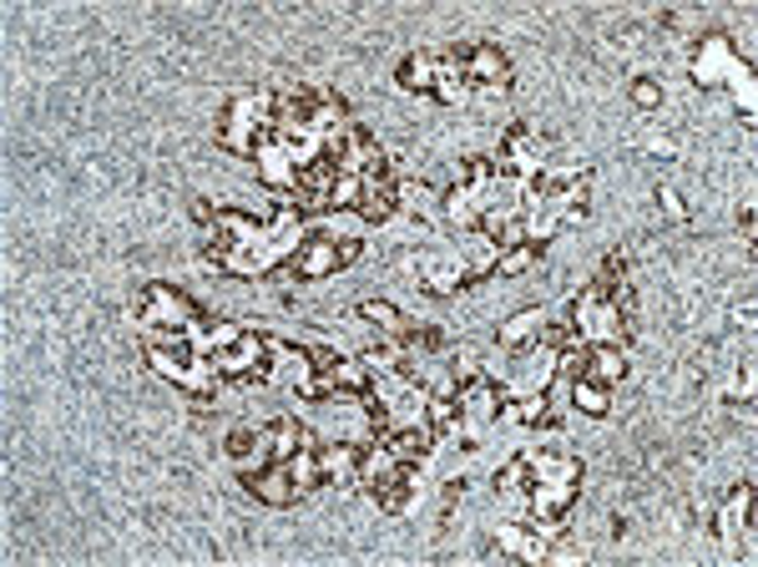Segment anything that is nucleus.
Here are the masks:
<instances>
[{
    "label": "nucleus",
    "mask_w": 758,
    "mask_h": 567,
    "mask_svg": "<svg viewBox=\"0 0 758 567\" xmlns=\"http://www.w3.org/2000/svg\"><path fill=\"white\" fill-rule=\"evenodd\" d=\"M263 143H273V92H233L223 122H218V147L238 157H259Z\"/></svg>",
    "instance_id": "1"
},
{
    "label": "nucleus",
    "mask_w": 758,
    "mask_h": 567,
    "mask_svg": "<svg viewBox=\"0 0 758 567\" xmlns=\"http://www.w3.org/2000/svg\"><path fill=\"white\" fill-rule=\"evenodd\" d=\"M202 319V304L192 294H182L178 284H147L143 300H137V325L143 329H188Z\"/></svg>",
    "instance_id": "2"
},
{
    "label": "nucleus",
    "mask_w": 758,
    "mask_h": 567,
    "mask_svg": "<svg viewBox=\"0 0 758 567\" xmlns=\"http://www.w3.org/2000/svg\"><path fill=\"white\" fill-rule=\"evenodd\" d=\"M223 386H273L269 380V350H263V335L243 329V339H233L228 350L213 355Z\"/></svg>",
    "instance_id": "3"
},
{
    "label": "nucleus",
    "mask_w": 758,
    "mask_h": 567,
    "mask_svg": "<svg viewBox=\"0 0 758 567\" xmlns=\"http://www.w3.org/2000/svg\"><path fill=\"white\" fill-rule=\"evenodd\" d=\"M455 400H461L465 431H481V426H491L501 416V406H506V386H501L496 375L475 370V375H461V380H455Z\"/></svg>",
    "instance_id": "4"
},
{
    "label": "nucleus",
    "mask_w": 758,
    "mask_h": 567,
    "mask_svg": "<svg viewBox=\"0 0 758 567\" xmlns=\"http://www.w3.org/2000/svg\"><path fill=\"white\" fill-rule=\"evenodd\" d=\"M465 82L475 86V97H506L510 92V61L501 46H491V41H471L465 46Z\"/></svg>",
    "instance_id": "5"
},
{
    "label": "nucleus",
    "mask_w": 758,
    "mask_h": 567,
    "mask_svg": "<svg viewBox=\"0 0 758 567\" xmlns=\"http://www.w3.org/2000/svg\"><path fill=\"white\" fill-rule=\"evenodd\" d=\"M738 61H744V56L734 51V36H723V31H708V36H698V46H693V61H687V72H693V82H698V86H723Z\"/></svg>",
    "instance_id": "6"
},
{
    "label": "nucleus",
    "mask_w": 758,
    "mask_h": 567,
    "mask_svg": "<svg viewBox=\"0 0 758 567\" xmlns=\"http://www.w3.org/2000/svg\"><path fill=\"white\" fill-rule=\"evenodd\" d=\"M748 527H754V486H734V492L723 496V507H718V543H723V557H738L744 553V537Z\"/></svg>",
    "instance_id": "7"
},
{
    "label": "nucleus",
    "mask_w": 758,
    "mask_h": 567,
    "mask_svg": "<svg viewBox=\"0 0 758 567\" xmlns=\"http://www.w3.org/2000/svg\"><path fill=\"white\" fill-rule=\"evenodd\" d=\"M284 274L298 279V284H319V279L339 274V239H329V233L304 239V249H298V254L284 264Z\"/></svg>",
    "instance_id": "8"
},
{
    "label": "nucleus",
    "mask_w": 758,
    "mask_h": 567,
    "mask_svg": "<svg viewBox=\"0 0 758 567\" xmlns=\"http://www.w3.org/2000/svg\"><path fill=\"white\" fill-rule=\"evenodd\" d=\"M243 486H249V496L253 502H263V507H294L298 496V486H294V476H288V466L284 461H269V466H253V471H243Z\"/></svg>",
    "instance_id": "9"
},
{
    "label": "nucleus",
    "mask_w": 758,
    "mask_h": 567,
    "mask_svg": "<svg viewBox=\"0 0 758 567\" xmlns=\"http://www.w3.org/2000/svg\"><path fill=\"white\" fill-rule=\"evenodd\" d=\"M404 461H394V451L379 441V435H369L365 447H359V486H365L369 496H379V492H390L394 482L404 476Z\"/></svg>",
    "instance_id": "10"
},
{
    "label": "nucleus",
    "mask_w": 758,
    "mask_h": 567,
    "mask_svg": "<svg viewBox=\"0 0 758 567\" xmlns=\"http://www.w3.org/2000/svg\"><path fill=\"white\" fill-rule=\"evenodd\" d=\"M592 172H567V178L551 188V198H546V208L561 218V229H577V223H587V213H592Z\"/></svg>",
    "instance_id": "11"
},
{
    "label": "nucleus",
    "mask_w": 758,
    "mask_h": 567,
    "mask_svg": "<svg viewBox=\"0 0 758 567\" xmlns=\"http://www.w3.org/2000/svg\"><path fill=\"white\" fill-rule=\"evenodd\" d=\"M581 496V476H561V482H531L526 486V507L536 522H561L571 502Z\"/></svg>",
    "instance_id": "12"
},
{
    "label": "nucleus",
    "mask_w": 758,
    "mask_h": 567,
    "mask_svg": "<svg viewBox=\"0 0 758 567\" xmlns=\"http://www.w3.org/2000/svg\"><path fill=\"white\" fill-rule=\"evenodd\" d=\"M253 162H259V182L269 188V193H298V162H294V153H288L278 137H273V143H263Z\"/></svg>",
    "instance_id": "13"
},
{
    "label": "nucleus",
    "mask_w": 758,
    "mask_h": 567,
    "mask_svg": "<svg viewBox=\"0 0 758 567\" xmlns=\"http://www.w3.org/2000/svg\"><path fill=\"white\" fill-rule=\"evenodd\" d=\"M491 198H496V193H471V188H461V182H455V188H445V193H440V218H445L451 229H461V233H475V229H481V213L491 208Z\"/></svg>",
    "instance_id": "14"
},
{
    "label": "nucleus",
    "mask_w": 758,
    "mask_h": 567,
    "mask_svg": "<svg viewBox=\"0 0 758 567\" xmlns=\"http://www.w3.org/2000/svg\"><path fill=\"white\" fill-rule=\"evenodd\" d=\"M541 329H546V309H541V304H531V309H516L510 319H501V325H496V345H501V350H510V355H522V350H531L536 339H541Z\"/></svg>",
    "instance_id": "15"
},
{
    "label": "nucleus",
    "mask_w": 758,
    "mask_h": 567,
    "mask_svg": "<svg viewBox=\"0 0 758 567\" xmlns=\"http://www.w3.org/2000/svg\"><path fill=\"white\" fill-rule=\"evenodd\" d=\"M379 441L394 451V461H404V466H420V461H430V451H435L440 435L430 431V421H410V426H394V431L379 435Z\"/></svg>",
    "instance_id": "16"
},
{
    "label": "nucleus",
    "mask_w": 758,
    "mask_h": 567,
    "mask_svg": "<svg viewBox=\"0 0 758 567\" xmlns=\"http://www.w3.org/2000/svg\"><path fill=\"white\" fill-rule=\"evenodd\" d=\"M415 269H420V290L435 294V300H451V294H461L465 284H471L465 264H455V259H435V254H425V259H415Z\"/></svg>",
    "instance_id": "17"
},
{
    "label": "nucleus",
    "mask_w": 758,
    "mask_h": 567,
    "mask_svg": "<svg viewBox=\"0 0 758 567\" xmlns=\"http://www.w3.org/2000/svg\"><path fill=\"white\" fill-rule=\"evenodd\" d=\"M263 350H269V380L278 386H298L314 365H308V345H284V339H269L263 335Z\"/></svg>",
    "instance_id": "18"
},
{
    "label": "nucleus",
    "mask_w": 758,
    "mask_h": 567,
    "mask_svg": "<svg viewBox=\"0 0 758 567\" xmlns=\"http://www.w3.org/2000/svg\"><path fill=\"white\" fill-rule=\"evenodd\" d=\"M233 339H243V325H238V319H218V314H202L198 325H188V345H192L198 355H208V360H213L218 350H228Z\"/></svg>",
    "instance_id": "19"
},
{
    "label": "nucleus",
    "mask_w": 758,
    "mask_h": 567,
    "mask_svg": "<svg viewBox=\"0 0 758 567\" xmlns=\"http://www.w3.org/2000/svg\"><path fill=\"white\" fill-rule=\"evenodd\" d=\"M496 547L510 557H522V563H546V553H551V543H546L541 532L531 527V522H506V527H496Z\"/></svg>",
    "instance_id": "20"
},
{
    "label": "nucleus",
    "mask_w": 758,
    "mask_h": 567,
    "mask_svg": "<svg viewBox=\"0 0 758 567\" xmlns=\"http://www.w3.org/2000/svg\"><path fill=\"white\" fill-rule=\"evenodd\" d=\"M319 456H324V486H339V492L359 486V447L334 441V447H319Z\"/></svg>",
    "instance_id": "21"
},
{
    "label": "nucleus",
    "mask_w": 758,
    "mask_h": 567,
    "mask_svg": "<svg viewBox=\"0 0 758 567\" xmlns=\"http://www.w3.org/2000/svg\"><path fill=\"white\" fill-rule=\"evenodd\" d=\"M365 223H390L394 213H400V203H394V178H365V198H359L355 208Z\"/></svg>",
    "instance_id": "22"
},
{
    "label": "nucleus",
    "mask_w": 758,
    "mask_h": 567,
    "mask_svg": "<svg viewBox=\"0 0 758 567\" xmlns=\"http://www.w3.org/2000/svg\"><path fill=\"white\" fill-rule=\"evenodd\" d=\"M526 461H531V482H561V476H581V461L567 456V451L551 447H522Z\"/></svg>",
    "instance_id": "23"
},
{
    "label": "nucleus",
    "mask_w": 758,
    "mask_h": 567,
    "mask_svg": "<svg viewBox=\"0 0 758 567\" xmlns=\"http://www.w3.org/2000/svg\"><path fill=\"white\" fill-rule=\"evenodd\" d=\"M394 203H400V213L440 218V193L425 178H394Z\"/></svg>",
    "instance_id": "24"
},
{
    "label": "nucleus",
    "mask_w": 758,
    "mask_h": 567,
    "mask_svg": "<svg viewBox=\"0 0 758 567\" xmlns=\"http://www.w3.org/2000/svg\"><path fill=\"white\" fill-rule=\"evenodd\" d=\"M263 441H269V461H288L308 441V431L298 426V416H273V421L263 426Z\"/></svg>",
    "instance_id": "25"
},
{
    "label": "nucleus",
    "mask_w": 758,
    "mask_h": 567,
    "mask_svg": "<svg viewBox=\"0 0 758 567\" xmlns=\"http://www.w3.org/2000/svg\"><path fill=\"white\" fill-rule=\"evenodd\" d=\"M425 421H430V431H435V435H461L465 431V416H461V400H455V390H430Z\"/></svg>",
    "instance_id": "26"
},
{
    "label": "nucleus",
    "mask_w": 758,
    "mask_h": 567,
    "mask_svg": "<svg viewBox=\"0 0 758 567\" xmlns=\"http://www.w3.org/2000/svg\"><path fill=\"white\" fill-rule=\"evenodd\" d=\"M435 76H440L435 51H410V56L400 61V72H394V82H400L404 92H425V97H430V86H435Z\"/></svg>",
    "instance_id": "27"
},
{
    "label": "nucleus",
    "mask_w": 758,
    "mask_h": 567,
    "mask_svg": "<svg viewBox=\"0 0 758 567\" xmlns=\"http://www.w3.org/2000/svg\"><path fill=\"white\" fill-rule=\"evenodd\" d=\"M284 466H288V476H294L298 492H314V486H324V456H319V441H314V435H308V441L284 461Z\"/></svg>",
    "instance_id": "28"
},
{
    "label": "nucleus",
    "mask_w": 758,
    "mask_h": 567,
    "mask_svg": "<svg viewBox=\"0 0 758 567\" xmlns=\"http://www.w3.org/2000/svg\"><path fill=\"white\" fill-rule=\"evenodd\" d=\"M355 314L365 319V325L379 329V339H404V335H410V319H404V314L394 309L390 300H365Z\"/></svg>",
    "instance_id": "29"
},
{
    "label": "nucleus",
    "mask_w": 758,
    "mask_h": 567,
    "mask_svg": "<svg viewBox=\"0 0 758 567\" xmlns=\"http://www.w3.org/2000/svg\"><path fill=\"white\" fill-rule=\"evenodd\" d=\"M329 380H334V396H349V400L369 396V386H375V375L365 370V360H359V355H355V360H344V355H339V360L329 365Z\"/></svg>",
    "instance_id": "30"
},
{
    "label": "nucleus",
    "mask_w": 758,
    "mask_h": 567,
    "mask_svg": "<svg viewBox=\"0 0 758 567\" xmlns=\"http://www.w3.org/2000/svg\"><path fill=\"white\" fill-rule=\"evenodd\" d=\"M728 97H734V107L744 112V122L758 117V76H754V61H738L734 72H728Z\"/></svg>",
    "instance_id": "31"
},
{
    "label": "nucleus",
    "mask_w": 758,
    "mask_h": 567,
    "mask_svg": "<svg viewBox=\"0 0 758 567\" xmlns=\"http://www.w3.org/2000/svg\"><path fill=\"white\" fill-rule=\"evenodd\" d=\"M587 375L602 380V386H617V380L628 375V350H617V345H587Z\"/></svg>",
    "instance_id": "32"
},
{
    "label": "nucleus",
    "mask_w": 758,
    "mask_h": 567,
    "mask_svg": "<svg viewBox=\"0 0 758 567\" xmlns=\"http://www.w3.org/2000/svg\"><path fill=\"white\" fill-rule=\"evenodd\" d=\"M571 406H577L581 416H607L612 411V386H602L592 375H581V380H571Z\"/></svg>",
    "instance_id": "33"
},
{
    "label": "nucleus",
    "mask_w": 758,
    "mask_h": 567,
    "mask_svg": "<svg viewBox=\"0 0 758 567\" xmlns=\"http://www.w3.org/2000/svg\"><path fill=\"white\" fill-rule=\"evenodd\" d=\"M526 486H531V461H526V451H516V456H510L506 466L496 471V496L526 502Z\"/></svg>",
    "instance_id": "34"
},
{
    "label": "nucleus",
    "mask_w": 758,
    "mask_h": 567,
    "mask_svg": "<svg viewBox=\"0 0 758 567\" xmlns=\"http://www.w3.org/2000/svg\"><path fill=\"white\" fill-rule=\"evenodd\" d=\"M541 264V243H510V249H501V259H496V274L501 279H522V274H531V269Z\"/></svg>",
    "instance_id": "35"
},
{
    "label": "nucleus",
    "mask_w": 758,
    "mask_h": 567,
    "mask_svg": "<svg viewBox=\"0 0 758 567\" xmlns=\"http://www.w3.org/2000/svg\"><path fill=\"white\" fill-rule=\"evenodd\" d=\"M430 97H435L440 107H451V112H455V107H471V102H475V86L465 82L461 72H445V66H440L435 86H430Z\"/></svg>",
    "instance_id": "36"
},
{
    "label": "nucleus",
    "mask_w": 758,
    "mask_h": 567,
    "mask_svg": "<svg viewBox=\"0 0 758 567\" xmlns=\"http://www.w3.org/2000/svg\"><path fill=\"white\" fill-rule=\"evenodd\" d=\"M415 492H420V486H415V466H410V471L400 476V482L390 486V492H379V496H375V507H379V512H390V517H400V512L410 507V502H415Z\"/></svg>",
    "instance_id": "37"
},
{
    "label": "nucleus",
    "mask_w": 758,
    "mask_h": 567,
    "mask_svg": "<svg viewBox=\"0 0 758 567\" xmlns=\"http://www.w3.org/2000/svg\"><path fill=\"white\" fill-rule=\"evenodd\" d=\"M359 198H365V178H355V172H339V182L329 188V213H355Z\"/></svg>",
    "instance_id": "38"
},
{
    "label": "nucleus",
    "mask_w": 758,
    "mask_h": 567,
    "mask_svg": "<svg viewBox=\"0 0 758 567\" xmlns=\"http://www.w3.org/2000/svg\"><path fill=\"white\" fill-rule=\"evenodd\" d=\"M522 218H526V239H531V243H541V249H546V243H551V239H557V233H561V218L551 213V208H531V213H522Z\"/></svg>",
    "instance_id": "39"
},
{
    "label": "nucleus",
    "mask_w": 758,
    "mask_h": 567,
    "mask_svg": "<svg viewBox=\"0 0 758 567\" xmlns=\"http://www.w3.org/2000/svg\"><path fill=\"white\" fill-rule=\"evenodd\" d=\"M628 97H632V107L638 112H657L663 107V82H657V76H632Z\"/></svg>",
    "instance_id": "40"
},
{
    "label": "nucleus",
    "mask_w": 758,
    "mask_h": 567,
    "mask_svg": "<svg viewBox=\"0 0 758 567\" xmlns=\"http://www.w3.org/2000/svg\"><path fill=\"white\" fill-rule=\"evenodd\" d=\"M496 259H501V249L481 239V243H475V254H471V264H465V274H471V279H491V274H496Z\"/></svg>",
    "instance_id": "41"
},
{
    "label": "nucleus",
    "mask_w": 758,
    "mask_h": 567,
    "mask_svg": "<svg viewBox=\"0 0 758 567\" xmlns=\"http://www.w3.org/2000/svg\"><path fill=\"white\" fill-rule=\"evenodd\" d=\"M657 208H663L673 223H687V203H683V193H677L673 182H657Z\"/></svg>",
    "instance_id": "42"
},
{
    "label": "nucleus",
    "mask_w": 758,
    "mask_h": 567,
    "mask_svg": "<svg viewBox=\"0 0 758 567\" xmlns=\"http://www.w3.org/2000/svg\"><path fill=\"white\" fill-rule=\"evenodd\" d=\"M188 213H192V223H198V229H213V223H218V208L208 203V198H192Z\"/></svg>",
    "instance_id": "43"
},
{
    "label": "nucleus",
    "mask_w": 758,
    "mask_h": 567,
    "mask_svg": "<svg viewBox=\"0 0 758 567\" xmlns=\"http://www.w3.org/2000/svg\"><path fill=\"white\" fill-rule=\"evenodd\" d=\"M359 254H365V239H339V269H349Z\"/></svg>",
    "instance_id": "44"
},
{
    "label": "nucleus",
    "mask_w": 758,
    "mask_h": 567,
    "mask_svg": "<svg viewBox=\"0 0 758 567\" xmlns=\"http://www.w3.org/2000/svg\"><path fill=\"white\" fill-rule=\"evenodd\" d=\"M738 229H744V239L754 243V208H744V213H738Z\"/></svg>",
    "instance_id": "45"
}]
</instances>
